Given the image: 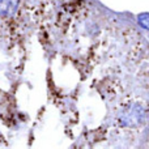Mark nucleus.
<instances>
[{"label":"nucleus","instance_id":"1","mask_svg":"<svg viewBox=\"0 0 149 149\" xmlns=\"http://www.w3.org/2000/svg\"><path fill=\"white\" fill-rule=\"evenodd\" d=\"M20 0H0V16L10 17L16 13Z\"/></svg>","mask_w":149,"mask_h":149},{"label":"nucleus","instance_id":"2","mask_svg":"<svg viewBox=\"0 0 149 149\" xmlns=\"http://www.w3.org/2000/svg\"><path fill=\"white\" fill-rule=\"evenodd\" d=\"M137 21H139V24L143 26V28L149 30V13L148 12L140 13V15L137 16Z\"/></svg>","mask_w":149,"mask_h":149}]
</instances>
